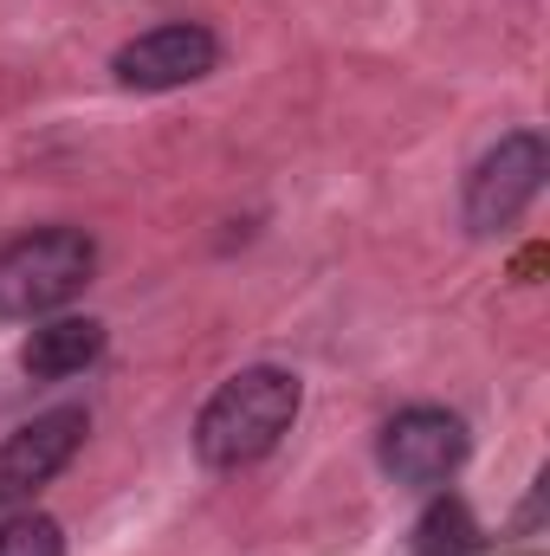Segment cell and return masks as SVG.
Here are the masks:
<instances>
[{
    "label": "cell",
    "instance_id": "obj_5",
    "mask_svg": "<svg viewBox=\"0 0 550 556\" xmlns=\"http://www.w3.org/2000/svg\"><path fill=\"white\" fill-rule=\"evenodd\" d=\"M376 459H383V472L396 485L434 492V485H447L466 466V420L447 415V408H402V415L383 427Z\"/></svg>",
    "mask_w": 550,
    "mask_h": 556
},
{
    "label": "cell",
    "instance_id": "obj_7",
    "mask_svg": "<svg viewBox=\"0 0 550 556\" xmlns=\"http://www.w3.org/2000/svg\"><path fill=\"white\" fill-rule=\"evenodd\" d=\"M98 356H104V324H98V317H52V324H39V330L20 343V369H26L33 382L85 376Z\"/></svg>",
    "mask_w": 550,
    "mask_h": 556
},
{
    "label": "cell",
    "instance_id": "obj_2",
    "mask_svg": "<svg viewBox=\"0 0 550 556\" xmlns=\"http://www.w3.org/2000/svg\"><path fill=\"white\" fill-rule=\"evenodd\" d=\"M98 273V240L85 227H39L0 247V324H33L72 304Z\"/></svg>",
    "mask_w": 550,
    "mask_h": 556
},
{
    "label": "cell",
    "instance_id": "obj_1",
    "mask_svg": "<svg viewBox=\"0 0 550 556\" xmlns=\"http://www.w3.org/2000/svg\"><path fill=\"white\" fill-rule=\"evenodd\" d=\"M298 402H304V389H298V376L278 369V363H253V369L227 376V382L208 395V408L195 415V453H201V466L240 472V466L266 459L278 440L291 433Z\"/></svg>",
    "mask_w": 550,
    "mask_h": 556
},
{
    "label": "cell",
    "instance_id": "obj_9",
    "mask_svg": "<svg viewBox=\"0 0 550 556\" xmlns=\"http://www.w3.org/2000/svg\"><path fill=\"white\" fill-rule=\"evenodd\" d=\"M0 556H65V531L46 511H7L0 518Z\"/></svg>",
    "mask_w": 550,
    "mask_h": 556
},
{
    "label": "cell",
    "instance_id": "obj_4",
    "mask_svg": "<svg viewBox=\"0 0 550 556\" xmlns=\"http://www.w3.org/2000/svg\"><path fill=\"white\" fill-rule=\"evenodd\" d=\"M85 433H91V415L85 408H46V415L26 420L20 433H7L0 440V511L33 505V492L52 485L78 459Z\"/></svg>",
    "mask_w": 550,
    "mask_h": 556
},
{
    "label": "cell",
    "instance_id": "obj_3",
    "mask_svg": "<svg viewBox=\"0 0 550 556\" xmlns=\"http://www.w3.org/2000/svg\"><path fill=\"white\" fill-rule=\"evenodd\" d=\"M550 175V142L538 130H505L492 142L473 175H466V194H460V214H466V233H505L545 188Z\"/></svg>",
    "mask_w": 550,
    "mask_h": 556
},
{
    "label": "cell",
    "instance_id": "obj_6",
    "mask_svg": "<svg viewBox=\"0 0 550 556\" xmlns=\"http://www.w3.org/2000/svg\"><path fill=\"white\" fill-rule=\"evenodd\" d=\"M221 65V39L201 26V20H168V26H149L137 39L117 46L111 72L124 91H182L195 78H208Z\"/></svg>",
    "mask_w": 550,
    "mask_h": 556
},
{
    "label": "cell",
    "instance_id": "obj_8",
    "mask_svg": "<svg viewBox=\"0 0 550 556\" xmlns=\"http://www.w3.org/2000/svg\"><path fill=\"white\" fill-rule=\"evenodd\" d=\"M479 551V525L466 511V498H434L414 525V556H473Z\"/></svg>",
    "mask_w": 550,
    "mask_h": 556
}]
</instances>
